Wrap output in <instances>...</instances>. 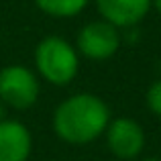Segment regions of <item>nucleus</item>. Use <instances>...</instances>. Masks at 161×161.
Here are the masks:
<instances>
[{"label": "nucleus", "instance_id": "nucleus-9", "mask_svg": "<svg viewBox=\"0 0 161 161\" xmlns=\"http://www.w3.org/2000/svg\"><path fill=\"white\" fill-rule=\"evenodd\" d=\"M145 100H147V106H149L151 112L155 116H161V78L155 80L149 86V90L145 94Z\"/></svg>", "mask_w": 161, "mask_h": 161}, {"label": "nucleus", "instance_id": "nucleus-6", "mask_svg": "<svg viewBox=\"0 0 161 161\" xmlns=\"http://www.w3.org/2000/svg\"><path fill=\"white\" fill-rule=\"evenodd\" d=\"M100 16L116 29L139 25L151 10V0H96Z\"/></svg>", "mask_w": 161, "mask_h": 161}, {"label": "nucleus", "instance_id": "nucleus-3", "mask_svg": "<svg viewBox=\"0 0 161 161\" xmlns=\"http://www.w3.org/2000/svg\"><path fill=\"white\" fill-rule=\"evenodd\" d=\"M39 80L25 65H6L0 69V100L14 110H27L39 98Z\"/></svg>", "mask_w": 161, "mask_h": 161}, {"label": "nucleus", "instance_id": "nucleus-5", "mask_svg": "<svg viewBox=\"0 0 161 161\" xmlns=\"http://www.w3.org/2000/svg\"><path fill=\"white\" fill-rule=\"evenodd\" d=\"M106 145L114 157L122 161H133L141 155L145 147V130L135 118H114L106 126Z\"/></svg>", "mask_w": 161, "mask_h": 161}, {"label": "nucleus", "instance_id": "nucleus-8", "mask_svg": "<svg viewBox=\"0 0 161 161\" xmlns=\"http://www.w3.org/2000/svg\"><path fill=\"white\" fill-rule=\"evenodd\" d=\"M41 12L55 19H71L90 4V0H33Z\"/></svg>", "mask_w": 161, "mask_h": 161}, {"label": "nucleus", "instance_id": "nucleus-7", "mask_svg": "<svg viewBox=\"0 0 161 161\" xmlns=\"http://www.w3.org/2000/svg\"><path fill=\"white\" fill-rule=\"evenodd\" d=\"M33 137L20 120H0V161H27Z\"/></svg>", "mask_w": 161, "mask_h": 161}, {"label": "nucleus", "instance_id": "nucleus-1", "mask_svg": "<svg viewBox=\"0 0 161 161\" xmlns=\"http://www.w3.org/2000/svg\"><path fill=\"white\" fill-rule=\"evenodd\" d=\"M110 110L102 98L90 92L65 98L53 112V130L69 145H88L104 135Z\"/></svg>", "mask_w": 161, "mask_h": 161}, {"label": "nucleus", "instance_id": "nucleus-2", "mask_svg": "<svg viewBox=\"0 0 161 161\" xmlns=\"http://www.w3.org/2000/svg\"><path fill=\"white\" fill-rule=\"evenodd\" d=\"M35 65L43 80L53 86H67L80 69V53L63 37L49 35L35 49Z\"/></svg>", "mask_w": 161, "mask_h": 161}, {"label": "nucleus", "instance_id": "nucleus-10", "mask_svg": "<svg viewBox=\"0 0 161 161\" xmlns=\"http://www.w3.org/2000/svg\"><path fill=\"white\" fill-rule=\"evenodd\" d=\"M151 8H155V10L161 14V0H151Z\"/></svg>", "mask_w": 161, "mask_h": 161}, {"label": "nucleus", "instance_id": "nucleus-4", "mask_svg": "<svg viewBox=\"0 0 161 161\" xmlns=\"http://www.w3.org/2000/svg\"><path fill=\"white\" fill-rule=\"evenodd\" d=\"M118 47H120V33L104 19L86 23L75 37V51L92 61L110 59L118 51Z\"/></svg>", "mask_w": 161, "mask_h": 161}, {"label": "nucleus", "instance_id": "nucleus-11", "mask_svg": "<svg viewBox=\"0 0 161 161\" xmlns=\"http://www.w3.org/2000/svg\"><path fill=\"white\" fill-rule=\"evenodd\" d=\"M139 161H161V159H155V157H151V159H139Z\"/></svg>", "mask_w": 161, "mask_h": 161}]
</instances>
